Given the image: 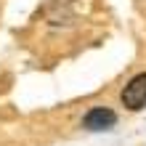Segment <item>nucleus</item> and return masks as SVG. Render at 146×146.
<instances>
[{
  "label": "nucleus",
  "mask_w": 146,
  "mask_h": 146,
  "mask_svg": "<svg viewBox=\"0 0 146 146\" xmlns=\"http://www.w3.org/2000/svg\"><path fill=\"white\" fill-rule=\"evenodd\" d=\"M82 125L88 127V130H109V127L117 125V114L111 109H104V106H96L90 109L88 114H85Z\"/></svg>",
  "instance_id": "obj_2"
},
{
  "label": "nucleus",
  "mask_w": 146,
  "mask_h": 146,
  "mask_svg": "<svg viewBox=\"0 0 146 146\" xmlns=\"http://www.w3.org/2000/svg\"><path fill=\"white\" fill-rule=\"evenodd\" d=\"M122 104L127 109H141L146 104V72L143 74H135L130 82L125 85L122 90Z\"/></svg>",
  "instance_id": "obj_1"
}]
</instances>
